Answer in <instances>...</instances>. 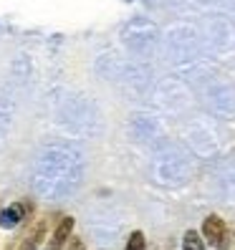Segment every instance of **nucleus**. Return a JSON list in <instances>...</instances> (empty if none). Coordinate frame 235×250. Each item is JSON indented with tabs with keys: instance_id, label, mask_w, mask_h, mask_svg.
Returning a JSON list of instances; mask_svg holds the SVG:
<instances>
[{
	"instance_id": "nucleus-1",
	"label": "nucleus",
	"mask_w": 235,
	"mask_h": 250,
	"mask_svg": "<svg viewBox=\"0 0 235 250\" xmlns=\"http://www.w3.org/2000/svg\"><path fill=\"white\" fill-rule=\"evenodd\" d=\"M225 232H228V228H225V220L220 217V215H210L208 220L202 223V235L208 238L213 245L217 243L220 248L225 245Z\"/></svg>"
},
{
	"instance_id": "nucleus-2",
	"label": "nucleus",
	"mask_w": 235,
	"mask_h": 250,
	"mask_svg": "<svg viewBox=\"0 0 235 250\" xmlns=\"http://www.w3.org/2000/svg\"><path fill=\"white\" fill-rule=\"evenodd\" d=\"M46 232H48V220H38V223L31 228V232L23 238V243L18 245V250H38L41 243L46 240Z\"/></svg>"
},
{
	"instance_id": "nucleus-6",
	"label": "nucleus",
	"mask_w": 235,
	"mask_h": 250,
	"mask_svg": "<svg viewBox=\"0 0 235 250\" xmlns=\"http://www.w3.org/2000/svg\"><path fill=\"white\" fill-rule=\"evenodd\" d=\"M147 248V240H144V232L142 230H134L129 235V240H127V248L124 250H144Z\"/></svg>"
},
{
	"instance_id": "nucleus-3",
	"label": "nucleus",
	"mask_w": 235,
	"mask_h": 250,
	"mask_svg": "<svg viewBox=\"0 0 235 250\" xmlns=\"http://www.w3.org/2000/svg\"><path fill=\"white\" fill-rule=\"evenodd\" d=\"M71 232H73V217H64L61 223L56 225L53 235H51L48 250H64V245L71 240Z\"/></svg>"
},
{
	"instance_id": "nucleus-5",
	"label": "nucleus",
	"mask_w": 235,
	"mask_h": 250,
	"mask_svg": "<svg viewBox=\"0 0 235 250\" xmlns=\"http://www.w3.org/2000/svg\"><path fill=\"white\" fill-rule=\"evenodd\" d=\"M182 250H205V243H202V238H200L195 230H187V232H185Z\"/></svg>"
},
{
	"instance_id": "nucleus-4",
	"label": "nucleus",
	"mask_w": 235,
	"mask_h": 250,
	"mask_svg": "<svg viewBox=\"0 0 235 250\" xmlns=\"http://www.w3.org/2000/svg\"><path fill=\"white\" fill-rule=\"evenodd\" d=\"M31 210L28 205H23V202H18V205H10L8 210H3L0 212V225L3 228H16L21 220H25V212Z\"/></svg>"
},
{
	"instance_id": "nucleus-8",
	"label": "nucleus",
	"mask_w": 235,
	"mask_h": 250,
	"mask_svg": "<svg viewBox=\"0 0 235 250\" xmlns=\"http://www.w3.org/2000/svg\"><path fill=\"white\" fill-rule=\"evenodd\" d=\"M3 250H13V245H8V248H3Z\"/></svg>"
},
{
	"instance_id": "nucleus-7",
	"label": "nucleus",
	"mask_w": 235,
	"mask_h": 250,
	"mask_svg": "<svg viewBox=\"0 0 235 250\" xmlns=\"http://www.w3.org/2000/svg\"><path fill=\"white\" fill-rule=\"evenodd\" d=\"M66 250H86V245H84V240H79V238H73L71 243H68V248Z\"/></svg>"
}]
</instances>
